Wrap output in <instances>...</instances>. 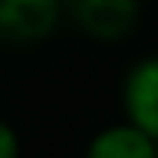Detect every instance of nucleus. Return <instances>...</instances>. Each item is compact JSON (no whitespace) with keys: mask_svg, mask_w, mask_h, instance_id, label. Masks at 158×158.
<instances>
[{"mask_svg":"<svg viewBox=\"0 0 158 158\" xmlns=\"http://www.w3.org/2000/svg\"><path fill=\"white\" fill-rule=\"evenodd\" d=\"M63 0H0V39L15 45L42 42L57 30Z\"/></svg>","mask_w":158,"mask_h":158,"instance_id":"3","label":"nucleus"},{"mask_svg":"<svg viewBox=\"0 0 158 158\" xmlns=\"http://www.w3.org/2000/svg\"><path fill=\"white\" fill-rule=\"evenodd\" d=\"M119 102L125 123L158 143V54H146L128 66Z\"/></svg>","mask_w":158,"mask_h":158,"instance_id":"2","label":"nucleus"},{"mask_svg":"<svg viewBox=\"0 0 158 158\" xmlns=\"http://www.w3.org/2000/svg\"><path fill=\"white\" fill-rule=\"evenodd\" d=\"M84 158H158V143L123 119L98 128L89 137Z\"/></svg>","mask_w":158,"mask_h":158,"instance_id":"4","label":"nucleus"},{"mask_svg":"<svg viewBox=\"0 0 158 158\" xmlns=\"http://www.w3.org/2000/svg\"><path fill=\"white\" fill-rule=\"evenodd\" d=\"M0 158H21V137L6 119H0Z\"/></svg>","mask_w":158,"mask_h":158,"instance_id":"5","label":"nucleus"},{"mask_svg":"<svg viewBox=\"0 0 158 158\" xmlns=\"http://www.w3.org/2000/svg\"><path fill=\"white\" fill-rule=\"evenodd\" d=\"M63 15L96 42H119L140 21V0H63Z\"/></svg>","mask_w":158,"mask_h":158,"instance_id":"1","label":"nucleus"}]
</instances>
